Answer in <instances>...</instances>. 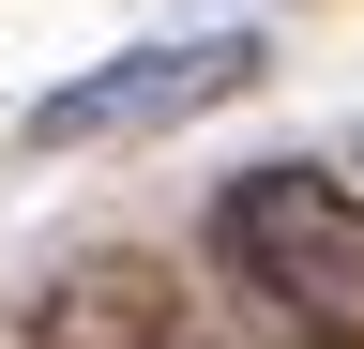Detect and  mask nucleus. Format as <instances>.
Listing matches in <instances>:
<instances>
[{
	"label": "nucleus",
	"instance_id": "2",
	"mask_svg": "<svg viewBox=\"0 0 364 349\" xmlns=\"http://www.w3.org/2000/svg\"><path fill=\"white\" fill-rule=\"evenodd\" d=\"M228 92H258V31H182V46H122V61H91L61 76V92H31L16 107V152H122V137H167V122H198Z\"/></svg>",
	"mask_w": 364,
	"mask_h": 349
},
{
	"label": "nucleus",
	"instance_id": "1",
	"mask_svg": "<svg viewBox=\"0 0 364 349\" xmlns=\"http://www.w3.org/2000/svg\"><path fill=\"white\" fill-rule=\"evenodd\" d=\"M213 289L273 349H364V183L273 152L213 183Z\"/></svg>",
	"mask_w": 364,
	"mask_h": 349
},
{
	"label": "nucleus",
	"instance_id": "3",
	"mask_svg": "<svg viewBox=\"0 0 364 349\" xmlns=\"http://www.w3.org/2000/svg\"><path fill=\"white\" fill-rule=\"evenodd\" d=\"M16 334L31 349H228L213 304L182 289V258H152V243H76L61 274H31Z\"/></svg>",
	"mask_w": 364,
	"mask_h": 349
}]
</instances>
